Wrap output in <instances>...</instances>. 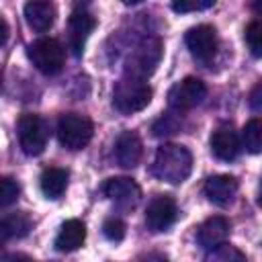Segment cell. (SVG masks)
Returning <instances> with one entry per match:
<instances>
[{
	"label": "cell",
	"instance_id": "ba28073f",
	"mask_svg": "<svg viewBox=\"0 0 262 262\" xmlns=\"http://www.w3.org/2000/svg\"><path fill=\"white\" fill-rule=\"evenodd\" d=\"M184 43L190 51V55L203 63H209L217 53V33L211 25H196L186 31Z\"/></svg>",
	"mask_w": 262,
	"mask_h": 262
},
{
	"label": "cell",
	"instance_id": "2e32d148",
	"mask_svg": "<svg viewBox=\"0 0 262 262\" xmlns=\"http://www.w3.org/2000/svg\"><path fill=\"white\" fill-rule=\"evenodd\" d=\"M25 20L27 25L37 31L45 33L55 23V6L51 0H29L25 4Z\"/></svg>",
	"mask_w": 262,
	"mask_h": 262
},
{
	"label": "cell",
	"instance_id": "484cf974",
	"mask_svg": "<svg viewBox=\"0 0 262 262\" xmlns=\"http://www.w3.org/2000/svg\"><path fill=\"white\" fill-rule=\"evenodd\" d=\"M260 94H262V86L256 84L254 90H252V94H250V106H252L254 113H260V108H262V104H260Z\"/></svg>",
	"mask_w": 262,
	"mask_h": 262
},
{
	"label": "cell",
	"instance_id": "7a4b0ae2",
	"mask_svg": "<svg viewBox=\"0 0 262 262\" xmlns=\"http://www.w3.org/2000/svg\"><path fill=\"white\" fill-rule=\"evenodd\" d=\"M151 86L143 78L125 76L113 88V106L123 115H133L151 102Z\"/></svg>",
	"mask_w": 262,
	"mask_h": 262
},
{
	"label": "cell",
	"instance_id": "83f0119b",
	"mask_svg": "<svg viewBox=\"0 0 262 262\" xmlns=\"http://www.w3.org/2000/svg\"><path fill=\"white\" fill-rule=\"evenodd\" d=\"M123 4H127V6H131V4H139V2H143V0H121Z\"/></svg>",
	"mask_w": 262,
	"mask_h": 262
},
{
	"label": "cell",
	"instance_id": "ffe728a7",
	"mask_svg": "<svg viewBox=\"0 0 262 262\" xmlns=\"http://www.w3.org/2000/svg\"><path fill=\"white\" fill-rule=\"evenodd\" d=\"M242 141L250 154H260V149H262V121L258 117H254L252 121L246 123V127L242 131Z\"/></svg>",
	"mask_w": 262,
	"mask_h": 262
},
{
	"label": "cell",
	"instance_id": "603a6c76",
	"mask_svg": "<svg viewBox=\"0 0 262 262\" xmlns=\"http://www.w3.org/2000/svg\"><path fill=\"white\" fill-rule=\"evenodd\" d=\"M246 43H248L254 57L262 55V25L258 20H252L246 27Z\"/></svg>",
	"mask_w": 262,
	"mask_h": 262
},
{
	"label": "cell",
	"instance_id": "d6986e66",
	"mask_svg": "<svg viewBox=\"0 0 262 262\" xmlns=\"http://www.w3.org/2000/svg\"><path fill=\"white\" fill-rule=\"evenodd\" d=\"M29 229H31V219L23 213H14V215H8V217L0 219V248L8 239L27 235Z\"/></svg>",
	"mask_w": 262,
	"mask_h": 262
},
{
	"label": "cell",
	"instance_id": "5bb4252c",
	"mask_svg": "<svg viewBox=\"0 0 262 262\" xmlns=\"http://www.w3.org/2000/svg\"><path fill=\"white\" fill-rule=\"evenodd\" d=\"M211 151L223 162H233L239 154V137L231 125H221L211 135Z\"/></svg>",
	"mask_w": 262,
	"mask_h": 262
},
{
	"label": "cell",
	"instance_id": "cb8c5ba5",
	"mask_svg": "<svg viewBox=\"0 0 262 262\" xmlns=\"http://www.w3.org/2000/svg\"><path fill=\"white\" fill-rule=\"evenodd\" d=\"M215 4V0H172V10L174 12H201L207 10Z\"/></svg>",
	"mask_w": 262,
	"mask_h": 262
},
{
	"label": "cell",
	"instance_id": "d4e9b609",
	"mask_svg": "<svg viewBox=\"0 0 262 262\" xmlns=\"http://www.w3.org/2000/svg\"><path fill=\"white\" fill-rule=\"evenodd\" d=\"M102 233L108 242H121L125 237V223L117 217H108L102 223Z\"/></svg>",
	"mask_w": 262,
	"mask_h": 262
},
{
	"label": "cell",
	"instance_id": "3957f363",
	"mask_svg": "<svg viewBox=\"0 0 262 262\" xmlns=\"http://www.w3.org/2000/svg\"><path fill=\"white\" fill-rule=\"evenodd\" d=\"M27 55L33 61V66L45 76L59 74L66 63V49L57 39H51V37H41L33 41L27 49Z\"/></svg>",
	"mask_w": 262,
	"mask_h": 262
},
{
	"label": "cell",
	"instance_id": "5b68a950",
	"mask_svg": "<svg viewBox=\"0 0 262 262\" xmlns=\"http://www.w3.org/2000/svg\"><path fill=\"white\" fill-rule=\"evenodd\" d=\"M160 57H162V41L158 37L143 39L129 55L125 66V76H135L145 80L149 74H154L156 66L160 63Z\"/></svg>",
	"mask_w": 262,
	"mask_h": 262
},
{
	"label": "cell",
	"instance_id": "9a60e30c",
	"mask_svg": "<svg viewBox=\"0 0 262 262\" xmlns=\"http://www.w3.org/2000/svg\"><path fill=\"white\" fill-rule=\"evenodd\" d=\"M229 235V221L221 215L209 217L207 221H203L196 229V242L199 246H203L207 252H211L213 248H217L219 244L227 242Z\"/></svg>",
	"mask_w": 262,
	"mask_h": 262
},
{
	"label": "cell",
	"instance_id": "7c38bea8",
	"mask_svg": "<svg viewBox=\"0 0 262 262\" xmlns=\"http://www.w3.org/2000/svg\"><path fill=\"white\" fill-rule=\"evenodd\" d=\"M141 156H143V143L139 135L135 131H123L115 143V158L119 166L131 170L141 162Z\"/></svg>",
	"mask_w": 262,
	"mask_h": 262
},
{
	"label": "cell",
	"instance_id": "277c9868",
	"mask_svg": "<svg viewBox=\"0 0 262 262\" xmlns=\"http://www.w3.org/2000/svg\"><path fill=\"white\" fill-rule=\"evenodd\" d=\"M94 135V125L88 117L78 113H66L57 121V139L66 149H84Z\"/></svg>",
	"mask_w": 262,
	"mask_h": 262
},
{
	"label": "cell",
	"instance_id": "f1b7e54d",
	"mask_svg": "<svg viewBox=\"0 0 262 262\" xmlns=\"http://www.w3.org/2000/svg\"><path fill=\"white\" fill-rule=\"evenodd\" d=\"M0 86H2V68H0Z\"/></svg>",
	"mask_w": 262,
	"mask_h": 262
},
{
	"label": "cell",
	"instance_id": "ac0fdd59",
	"mask_svg": "<svg viewBox=\"0 0 262 262\" xmlns=\"http://www.w3.org/2000/svg\"><path fill=\"white\" fill-rule=\"evenodd\" d=\"M68 170L63 168H47L43 170L41 178H39V186H41V192L47 196V199H59L66 188H68Z\"/></svg>",
	"mask_w": 262,
	"mask_h": 262
},
{
	"label": "cell",
	"instance_id": "7402d4cb",
	"mask_svg": "<svg viewBox=\"0 0 262 262\" xmlns=\"http://www.w3.org/2000/svg\"><path fill=\"white\" fill-rule=\"evenodd\" d=\"M20 186L10 176H0V207H8L18 201Z\"/></svg>",
	"mask_w": 262,
	"mask_h": 262
},
{
	"label": "cell",
	"instance_id": "44dd1931",
	"mask_svg": "<svg viewBox=\"0 0 262 262\" xmlns=\"http://www.w3.org/2000/svg\"><path fill=\"white\" fill-rule=\"evenodd\" d=\"M178 129H180V119H178L176 111H174V113H166V115H162V117L154 123V127H151V131H154L156 137H168V135H174Z\"/></svg>",
	"mask_w": 262,
	"mask_h": 262
},
{
	"label": "cell",
	"instance_id": "52a82bcc",
	"mask_svg": "<svg viewBox=\"0 0 262 262\" xmlns=\"http://www.w3.org/2000/svg\"><path fill=\"white\" fill-rule=\"evenodd\" d=\"M18 141L27 156L43 154V149L47 145V129L39 115L25 113L18 119Z\"/></svg>",
	"mask_w": 262,
	"mask_h": 262
},
{
	"label": "cell",
	"instance_id": "9c48e42d",
	"mask_svg": "<svg viewBox=\"0 0 262 262\" xmlns=\"http://www.w3.org/2000/svg\"><path fill=\"white\" fill-rule=\"evenodd\" d=\"M178 217V207L176 201L168 194H158L156 199L149 201L145 209V225L151 231H166Z\"/></svg>",
	"mask_w": 262,
	"mask_h": 262
},
{
	"label": "cell",
	"instance_id": "8fae6325",
	"mask_svg": "<svg viewBox=\"0 0 262 262\" xmlns=\"http://www.w3.org/2000/svg\"><path fill=\"white\" fill-rule=\"evenodd\" d=\"M104 194L121 207H135L141 199V188L127 176H115L104 182Z\"/></svg>",
	"mask_w": 262,
	"mask_h": 262
},
{
	"label": "cell",
	"instance_id": "4316f807",
	"mask_svg": "<svg viewBox=\"0 0 262 262\" xmlns=\"http://www.w3.org/2000/svg\"><path fill=\"white\" fill-rule=\"evenodd\" d=\"M6 39H8V25H6V20L0 16V47L6 43Z\"/></svg>",
	"mask_w": 262,
	"mask_h": 262
},
{
	"label": "cell",
	"instance_id": "6da1fadb",
	"mask_svg": "<svg viewBox=\"0 0 262 262\" xmlns=\"http://www.w3.org/2000/svg\"><path fill=\"white\" fill-rule=\"evenodd\" d=\"M190 170L192 154L188 151V147L178 143H164L158 147L151 164V174L156 178L170 184H180L190 176Z\"/></svg>",
	"mask_w": 262,
	"mask_h": 262
},
{
	"label": "cell",
	"instance_id": "4fadbf2b",
	"mask_svg": "<svg viewBox=\"0 0 262 262\" xmlns=\"http://www.w3.org/2000/svg\"><path fill=\"white\" fill-rule=\"evenodd\" d=\"M203 190H205V196L213 205L225 207L237 194V180L233 176H229V174H217V176H211V178L205 180Z\"/></svg>",
	"mask_w": 262,
	"mask_h": 262
},
{
	"label": "cell",
	"instance_id": "8992f818",
	"mask_svg": "<svg viewBox=\"0 0 262 262\" xmlns=\"http://www.w3.org/2000/svg\"><path fill=\"white\" fill-rule=\"evenodd\" d=\"M207 96V86L203 80L194 78V76H188L180 82H176L170 92H168V104L172 111L176 113H184V111H190L194 108L196 104H201Z\"/></svg>",
	"mask_w": 262,
	"mask_h": 262
},
{
	"label": "cell",
	"instance_id": "e0dca14e",
	"mask_svg": "<svg viewBox=\"0 0 262 262\" xmlns=\"http://www.w3.org/2000/svg\"><path fill=\"white\" fill-rule=\"evenodd\" d=\"M84 239H86V225L80 219H68L61 223L53 246L57 252H76L78 248H82Z\"/></svg>",
	"mask_w": 262,
	"mask_h": 262
},
{
	"label": "cell",
	"instance_id": "30bf717a",
	"mask_svg": "<svg viewBox=\"0 0 262 262\" xmlns=\"http://www.w3.org/2000/svg\"><path fill=\"white\" fill-rule=\"evenodd\" d=\"M94 27H96V18L88 10L78 8L70 14V18H68V41H70V49L76 57H82L86 41H88L90 33L94 31Z\"/></svg>",
	"mask_w": 262,
	"mask_h": 262
}]
</instances>
